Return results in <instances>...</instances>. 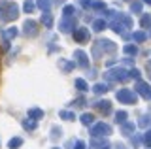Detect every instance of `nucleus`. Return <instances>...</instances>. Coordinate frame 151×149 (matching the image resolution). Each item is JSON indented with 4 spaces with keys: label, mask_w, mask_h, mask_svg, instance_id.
Returning a JSON list of instances; mask_svg holds the SVG:
<instances>
[{
    "label": "nucleus",
    "mask_w": 151,
    "mask_h": 149,
    "mask_svg": "<svg viewBox=\"0 0 151 149\" xmlns=\"http://www.w3.org/2000/svg\"><path fill=\"white\" fill-rule=\"evenodd\" d=\"M25 11H27V13L34 11V4H32V2H28V0H27V2H25Z\"/></svg>",
    "instance_id": "obj_24"
},
{
    "label": "nucleus",
    "mask_w": 151,
    "mask_h": 149,
    "mask_svg": "<svg viewBox=\"0 0 151 149\" xmlns=\"http://www.w3.org/2000/svg\"><path fill=\"white\" fill-rule=\"evenodd\" d=\"M147 72L151 74V60H149V62H147Z\"/></svg>",
    "instance_id": "obj_33"
},
{
    "label": "nucleus",
    "mask_w": 151,
    "mask_h": 149,
    "mask_svg": "<svg viewBox=\"0 0 151 149\" xmlns=\"http://www.w3.org/2000/svg\"><path fill=\"white\" fill-rule=\"evenodd\" d=\"M21 145V138H13V140H9V147H19Z\"/></svg>",
    "instance_id": "obj_22"
},
{
    "label": "nucleus",
    "mask_w": 151,
    "mask_h": 149,
    "mask_svg": "<svg viewBox=\"0 0 151 149\" xmlns=\"http://www.w3.org/2000/svg\"><path fill=\"white\" fill-rule=\"evenodd\" d=\"M93 119H94V117H93L91 113H83V115H81V123H83V125H91Z\"/></svg>",
    "instance_id": "obj_15"
},
{
    "label": "nucleus",
    "mask_w": 151,
    "mask_h": 149,
    "mask_svg": "<svg viewBox=\"0 0 151 149\" xmlns=\"http://www.w3.org/2000/svg\"><path fill=\"white\" fill-rule=\"evenodd\" d=\"M74 25H76V21L72 19V17H64V19L60 21V30H63V32H70L74 29Z\"/></svg>",
    "instance_id": "obj_8"
},
{
    "label": "nucleus",
    "mask_w": 151,
    "mask_h": 149,
    "mask_svg": "<svg viewBox=\"0 0 151 149\" xmlns=\"http://www.w3.org/2000/svg\"><path fill=\"white\" fill-rule=\"evenodd\" d=\"M42 23H44L47 29H51V27H53V17H51V13H44V15H42Z\"/></svg>",
    "instance_id": "obj_12"
},
{
    "label": "nucleus",
    "mask_w": 151,
    "mask_h": 149,
    "mask_svg": "<svg viewBox=\"0 0 151 149\" xmlns=\"http://www.w3.org/2000/svg\"><path fill=\"white\" fill-rule=\"evenodd\" d=\"M130 77H136V80H138V77H140V72H138V70H130Z\"/></svg>",
    "instance_id": "obj_31"
},
{
    "label": "nucleus",
    "mask_w": 151,
    "mask_h": 149,
    "mask_svg": "<svg viewBox=\"0 0 151 149\" xmlns=\"http://www.w3.org/2000/svg\"><path fill=\"white\" fill-rule=\"evenodd\" d=\"M79 4H81L83 8H87V6H93L94 2H93V0H79Z\"/></svg>",
    "instance_id": "obj_28"
},
{
    "label": "nucleus",
    "mask_w": 151,
    "mask_h": 149,
    "mask_svg": "<svg viewBox=\"0 0 151 149\" xmlns=\"http://www.w3.org/2000/svg\"><path fill=\"white\" fill-rule=\"evenodd\" d=\"M25 34L27 36H36L38 34V25L32 19H28L27 23H25Z\"/></svg>",
    "instance_id": "obj_5"
},
{
    "label": "nucleus",
    "mask_w": 151,
    "mask_h": 149,
    "mask_svg": "<svg viewBox=\"0 0 151 149\" xmlns=\"http://www.w3.org/2000/svg\"><path fill=\"white\" fill-rule=\"evenodd\" d=\"M76 87H78L79 91H87V83L83 80H76Z\"/></svg>",
    "instance_id": "obj_18"
},
{
    "label": "nucleus",
    "mask_w": 151,
    "mask_h": 149,
    "mask_svg": "<svg viewBox=\"0 0 151 149\" xmlns=\"http://www.w3.org/2000/svg\"><path fill=\"white\" fill-rule=\"evenodd\" d=\"M136 91H138V92H140L142 96H144L145 100H151V87L147 85V83L138 81V85H136Z\"/></svg>",
    "instance_id": "obj_4"
},
{
    "label": "nucleus",
    "mask_w": 151,
    "mask_h": 149,
    "mask_svg": "<svg viewBox=\"0 0 151 149\" xmlns=\"http://www.w3.org/2000/svg\"><path fill=\"white\" fill-rule=\"evenodd\" d=\"M19 15V8L13 2H4L0 4V21H12Z\"/></svg>",
    "instance_id": "obj_1"
},
{
    "label": "nucleus",
    "mask_w": 151,
    "mask_h": 149,
    "mask_svg": "<svg viewBox=\"0 0 151 149\" xmlns=\"http://www.w3.org/2000/svg\"><path fill=\"white\" fill-rule=\"evenodd\" d=\"M74 57L78 59V64H79V66H81V68H87V66H89L87 55H85V53H83L81 49H78V51H76V53H74Z\"/></svg>",
    "instance_id": "obj_6"
},
{
    "label": "nucleus",
    "mask_w": 151,
    "mask_h": 149,
    "mask_svg": "<svg viewBox=\"0 0 151 149\" xmlns=\"http://www.w3.org/2000/svg\"><path fill=\"white\" fill-rule=\"evenodd\" d=\"M145 143H147V145H151V132L145 134Z\"/></svg>",
    "instance_id": "obj_32"
},
{
    "label": "nucleus",
    "mask_w": 151,
    "mask_h": 149,
    "mask_svg": "<svg viewBox=\"0 0 151 149\" xmlns=\"http://www.w3.org/2000/svg\"><path fill=\"white\" fill-rule=\"evenodd\" d=\"M130 10H132V11H136V13H140V11H142V4H140V2H132Z\"/></svg>",
    "instance_id": "obj_23"
},
{
    "label": "nucleus",
    "mask_w": 151,
    "mask_h": 149,
    "mask_svg": "<svg viewBox=\"0 0 151 149\" xmlns=\"http://www.w3.org/2000/svg\"><path fill=\"white\" fill-rule=\"evenodd\" d=\"M117 98L121 102H125V104H136V95L132 91H129V89H121L117 92Z\"/></svg>",
    "instance_id": "obj_3"
},
{
    "label": "nucleus",
    "mask_w": 151,
    "mask_h": 149,
    "mask_svg": "<svg viewBox=\"0 0 151 149\" xmlns=\"http://www.w3.org/2000/svg\"><path fill=\"white\" fill-rule=\"evenodd\" d=\"M63 13H64V17H70L72 13H76V10H74V6H64Z\"/></svg>",
    "instance_id": "obj_16"
},
{
    "label": "nucleus",
    "mask_w": 151,
    "mask_h": 149,
    "mask_svg": "<svg viewBox=\"0 0 151 149\" xmlns=\"http://www.w3.org/2000/svg\"><path fill=\"white\" fill-rule=\"evenodd\" d=\"M104 134H110V127L104 123H98L96 127L93 128V136H104Z\"/></svg>",
    "instance_id": "obj_7"
},
{
    "label": "nucleus",
    "mask_w": 151,
    "mask_h": 149,
    "mask_svg": "<svg viewBox=\"0 0 151 149\" xmlns=\"http://www.w3.org/2000/svg\"><path fill=\"white\" fill-rule=\"evenodd\" d=\"M60 117H63V119H74V113H70V111H60Z\"/></svg>",
    "instance_id": "obj_25"
},
{
    "label": "nucleus",
    "mask_w": 151,
    "mask_h": 149,
    "mask_svg": "<svg viewBox=\"0 0 151 149\" xmlns=\"http://www.w3.org/2000/svg\"><path fill=\"white\" fill-rule=\"evenodd\" d=\"M125 117H127L125 111H119V113H117V123H125Z\"/></svg>",
    "instance_id": "obj_26"
},
{
    "label": "nucleus",
    "mask_w": 151,
    "mask_h": 149,
    "mask_svg": "<svg viewBox=\"0 0 151 149\" xmlns=\"http://www.w3.org/2000/svg\"><path fill=\"white\" fill-rule=\"evenodd\" d=\"M44 111L42 110H28V119H42Z\"/></svg>",
    "instance_id": "obj_11"
},
{
    "label": "nucleus",
    "mask_w": 151,
    "mask_h": 149,
    "mask_svg": "<svg viewBox=\"0 0 151 149\" xmlns=\"http://www.w3.org/2000/svg\"><path fill=\"white\" fill-rule=\"evenodd\" d=\"M64 2V0H55V4H63Z\"/></svg>",
    "instance_id": "obj_34"
},
{
    "label": "nucleus",
    "mask_w": 151,
    "mask_h": 149,
    "mask_svg": "<svg viewBox=\"0 0 151 149\" xmlns=\"http://www.w3.org/2000/svg\"><path fill=\"white\" fill-rule=\"evenodd\" d=\"M23 127H25V128H30V130H32V128L36 127V125H34V123H28V121H25V123H23Z\"/></svg>",
    "instance_id": "obj_30"
},
{
    "label": "nucleus",
    "mask_w": 151,
    "mask_h": 149,
    "mask_svg": "<svg viewBox=\"0 0 151 149\" xmlns=\"http://www.w3.org/2000/svg\"><path fill=\"white\" fill-rule=\"evenodd\" d=\"M144 2H145V4H149V6H151V0H144Z\"/></svg>",
    "instance_id": "obj_35"
},
{
    "label": "nucleus",
    "mask_w": 151,
    "mask_h": 149,
    "mask_svg": "<svg viewBox=\"0 0 151 149\" xmlns=\"http://www.w3.org/2000/svg\"><path fill=\"white\" fill-rule=\"evenodd\" d=\"M145 38H147V34H145V32H134V40L136 42H144Z\"/></svg>",
    "instance_id": "obj_17"
},
{
    "label": "nucleus",
    "mask_w": 151,
    "mask_h": 149,
    "mask_svg": "<svg viewBox=\"0 0 151 149\" xmlns=\"http://www.w3.org/2000/svg\"><path fill=\"white\" fill-rule=\"evenodd\" d=\"M136 45H125V53H129V55H136Z\"/></svg>",
    "instance_id": "obj_21"
},
{
    "label": "nucleus",
    "mask_w": 151,
    "mask_h": 149,
    "mask_svg": "<svg viewBox=\"0 0 151 149\" xmlns=\"http://www.w3.org/2000/svg\"><path fill=\"white\" fill-rule=\"evenodd\" d=\"M106 77H108L110 81H127L130 76H127L125 70L117 68V70H110V72H106Z\"/></svg>",
    "instance_id": "obj_2"
},
{
    "label": "nucleus",
    "mask_w": 151,
    "mask_h": 149,
    "mask_svg": "<svg viewBox=\"0 0 151 149\" xmlns=\"http://www.w3.org/2000/svg\"><path fill=\"white\" fill-rule=\"evenodd\" d=\"M106 91H108V87H106V85H102V83L94 85V92H98V95H100V92H106Z\"/></svg>",
    "instance_id": "obj_20"
},
{
    "label": "nucleus",
    "mask_w": 151,
    "mask_h": 149,
    "mask_svg": "<svg viewBox=\"0 0 151 149\" xmlns=\"http://www.w3.org/2000/svg\"><path fill=\"white\" fill-rule=\"evenodd\" d=\"M93 29L96 30V32L104 30V29H106V23H104V19H98V21H94V23H93Z\"/></svg>",
    "instance_id": "obj_14"
},
{
    "label": "nucleus",
    "mask_w": 151,
    "mask_h": 149,
    "mask_svg": "<svg viewBox=\"0 0 151 149\" xmlns=\"http://www.w3.org/2000/svg\"><path fill=\"white\" fill-rule=\"evenodd\" d=\"M93 8H96V10H104V2H94Z\"/></svg>",
    "instance_id": "obj_29"
},
{
    "label": "nucleus",
    "mask_w": 151,
    "mask_h": 149,
    "mask_svg": "<svg viewBox=\"0 0 151 149\" xmlns=\"http://www.w3.org/2000/svg\"><path fill=\"white\" fill-rule=\"evenodd\" d=\"M94 106H96V108L100 110L102 113H110V111H111V106H110V102H108V100H104V102H96Z\"/></svg>",
    "instance_id": "obj_10"
},
{
    "label": "nucleus",
    "mask_w": 151,
    "mask_h": 149,
    "mask_svg": "<svg viewBox=\"0 0 151 149\" xmlns=\"http://www.w3.org/2000/svg\"><path fill=\"white\" fill-rule=\"evenodd\" d=\"M87 38H89V29H78V30H74V40L85 42Z\"/></svg>",
    "instance_id": "obj_9"
},
{
    "label": "nucleus",
    "mask_w": 151,
    "mask_h": 149,
    "mask_svg": "<svg viewBox=\"0 0 151 149\" xmlns=\"http://www.w3.org/2000/svg\"><path fill=\"white\" fill-rule=\"evenodd\" d=\"M142 27H151V15L145 13V15L142 17Z\"/></svg>",
    "instance_id": "obj_19"
},
{
    "label": "nucleus",
    "mask_w": 151,
    "mask_h": 149,
    "mask_svg": "<svg viewBox=\"0 0 151 149\" xmlns=\"http://www.w3.org/2000/svg\"><path fill=\"white\" fill-rule=\"evenodd\" d=\"M6 36H8V38H15V36H17V30H15V29H9V30L6 32Z\"/></svg>",
    "instance_id": "obj_27"
},
{
    "label": "nucleus",
    "mask_w": 151,
    "mask_h": 149,
    "mask_svg": "<svg viewBox=\"0 0 151 149\" xmlns=\"http://www.w3.org/2000/svg\"><path fill=\"white\" fill-rule=\"evenodd\" d=\"M38 8H40V10H44L45 13H49L51 2H49V0H38Z\"/></svg>",
    "instance_id": "obj_13"
}]
</instances>
